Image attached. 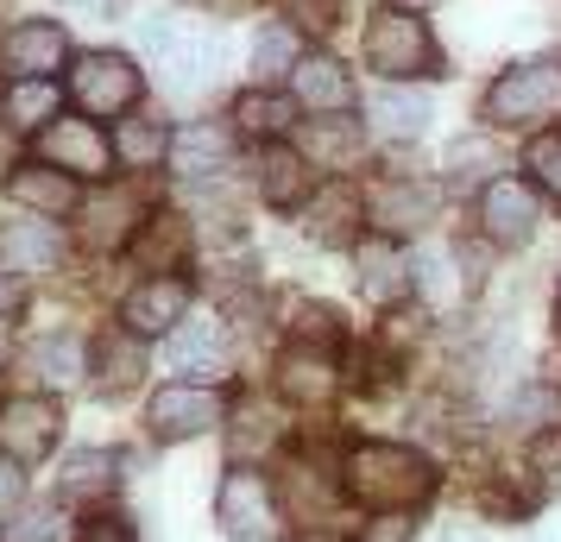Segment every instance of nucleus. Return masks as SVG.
Instances as JSON below:
<instances>
[{"label":"nucleus","mask_w":561,"mask_h":542,"mask_svg":"<svg viewBox=\"0 0 561 542\" xmlns=\"http://www.w3.org/2000/svg\"><path fill=\"white\" fill-rule=\"evenodd\" d=\"M309 171H316V164H309L304 152H290V146L272 139V146L259 152V171H253L265 208H284V215H290V208H304L309 196H316V177H309Z\"/></svg>","instance_id":"obj_15"},{"label":"nucleus","mask_w":561,"mask_h":542,"mask_svg":"<svg viewBox=\"0 0 561 542\" xmlns=\"http://www.w3.org/2000/svg\"><path fill=\"white\" fill-rule=\"evenodd\" d=\"M20 303H26V285H20L13 272H0V315H13Z\"/></svg>","instance_id":"obj_40"},{"label":"nucleus","mask_w":561,"mask_h":542,"mask_svg":"<svg viewBox=\"0 0 561 542\" xmlns=\"http://www.w3.org/2000/svg\"><path fill=\"white\" fill-rule=\"evenodd\" d=\"M536 473H542V486H561V436H549L536 448Z\"/></svg>","instance_id":"obj_38"},{"label":"nucleus","mask_w":561,"mask_h":542,"mask_svg":"<svg viewBox=\"0 0 561 542\" xmlns=\"http://www.w3.org/2000/svg\"><path fill=\"white\" fill-rule=\"evenodd\" d=\"M164 341H171V366L190 372V379H215V372L228 366V328H221L215 315H190V322H178Z\"/></svg>","instance_id":"obj_17"},{"label":"nucleus","mask_w":561,"mask_h":542,"mask_svg":"<svg viewBox=\"0 0 561 542\" xmlns=\"http://www.w3.org/2000/svg\"><path fill=\"white\" fill-rule=\"evenodd\" d=\"M341 486H347V498L373 505V511H410L435 492V466L404 441H359L347 454Z\"/></svg>","instance_id":"obj_1"},{"label":"nucleus","mask_w":561,"mask_h":542,"mask_svg":"<svg viewBox=\"0 0 561 542\" xmlns=\"http://www.w3.org/2000/svg\"><path fill=\"white\" fill-rule=\"evenodd\" d=\"M70 102L89 114V120H114V114H133L139 95H146V70L133 64L127 51H89L70 64Z\"/></svg>","instance_id":"obj_4"},{"label":"nucleus","mask_w":561,"mask_h":542,"mask_svg":"<svg viewBox=\"0 0 561 542\" xmlns=\"http://www.w3.org/2000/svg\"><path fill=\"white\" fill-rule=\"evenodd\" d=\"M20 498H26V466L13 461V454H0V523L20 511Z\"/></svg>","instance_id":"obj_36"},{"label":"nucleus","mask_w":561,"mask_h":542,"mask_svg":"<svg viewBox=\"0 0 561 542\" xmlns=\"http://www.w3.org/2000/svg\"><path fill=\"white\" fill-rule=\"evenodd\" d=\"M304 215H309V233H316V240H354L359 203L341 189V183H329L322 196H309V203H304Z\"/></svg>","instance_id":"obj_31"},{"label":"nucleus","mask_w":561,"mask_h":542,"mask_svg":"<svg viewBox=\"0 0 561 542\" xmlns=\"http://www.w3.org/2000/svg\"><path fill=\"white\" fill-rule=\"evenodd\" d=\"M354 272H359V297L366 303H398L410 285H416V272H410V258L391 246V240H359L354 246Z\"/></svg>","instance_id":"obj_16"},{"label":"nucleus","mask_w":561,"mask_h":542,"mask_svg":"<svg viewBox=\"0 0 561 542\" xmlns=\"http://www.w3.org/2000/svg\"><path fill=\"white\" fill-rule=\"evenodd\" d=\"M278 385H284L290 404H329L341 379H334L329 354H316V347H290V354L278 360Z\"/></svg>","instance_id":"obj_24"},{"label":"nucleus","mask_w":561,"mask_h":542,"mask_svg":"<svg viewBox=\"0 0 561 542\" xmlns=\"http://www.w3.org/2000/svg\"><path fill=\"white\" fill-rule=\"evenodd\" d=\"M485 164H492V146H485V139H460L455 152H448V177H455V189L480 183Z\"/></svg>","instance_id":"obj_35"},{"label":"nucleus","mask_w":561,"mask_h":542,"mask_svg":"<svg viewBox=\"0 0 561 542\" xmlns=\"http://www.w3.org/2000/svg\"><path fill=\"white\" fill-rule=\"evenodd\" d=\"M26 366L45 391H70V385L89 379V347H82L77 335H45V341H32Z\"/></svg>","instance_id":"obj_22"},{"label":"nucleus","mask_w":561,"mask_h":542,"mask_svg":"<svg viewBox=\"0 0 561 542\" xmlns=\"http://www.w3.org/2000/svg\"><path fill=\"white\" fill-rule=\"evenodd\" d=\"M233 164V132L221 127V120H190V127L171 139V171L190 183H208L221 177Z\"/></svg>","instance_id":"obj_14"},{"label":"nucleus","mask_w":561,"mask_h":542,"mask_svg":"<svg viewBox=\"0 0 561 542\" xmlns=\"http://www.w3.org/2000/svg\"><path fill=\"white\" fill-rule=\"evenodd\" d=\"M64 82L57 77H26V82H13L7 89V127L13 132H45L57 120V107H64Z\"/></svg>","instance_id":"obj_25"},{"label":"nucleus","mask_w":561,"mask_h":542,"mask_svg":"<svg viewBox=\"0 0 561 542\" xmlns=\"http://www.w3.org/2000/svg\"><path fill=\"white\" fill-rule=\"evenodd\" d=\"M290 95L304 107H316V114H341V107H354V77L334 57H304L290 70Z\"/></svg>","instance_id":"obj_21"},{"label":"nucleus","mask_w":561,"mask_h":542,"mask_svg":"<svg viewBox=\"0 0 561 542\" xmlns=\"http://www.w3.org/2000/svg\"><path fill=\"white\" fill-rule=\"evenodd\" d=\"M64 64H70V32L57 26V20H20V26L0 38V70L13 82L57 77Z\"/></svg>","instance_id":"obj_10"},{"label":"nucleus","mask_w":561,"mask_h":542,"mask_svg":"<svg viewBox=\"0 0 561 542\" xmlns=\"http://www.w3.org/2000/svg\"><path fill=\"white\" fill-rule=\"evenodd\" d=\"M178 322H190V285L183 278H139L121 303V328L139 341L171 335Z\"/></svg>","instance_id":"obj_11"},{"label":"nucleus","mask_w":561,"mask_h":542,"mask_svg":"<svg viewBox=\"0 0 561 542\" xmlns=\"http://www.w3.org/2000/svg\"><path fill=\"white\" fill-rule=\"evenodd\" d=\"M32 146H38V158L45 164H57V171H70V177H89V183H107V171H114V139H107L89 114L82 120H64L57 114L45 132H32Z\"/></svg>","instance_id":"obj_8"},{"label":"nucleus","mask_w":561,"mask_h":542,"mask_svg":"<svg viewBox=\"0 0 561 542\" xmlns=\"http://www.w3.org/2000/svg\"><path fill=\"white\" fill-rule=\"evenodd\" d=\"M556 322H561V310H556Z\"/></svg>","instance_id":"obj_44"},{"label":"nucleus","mask_w":561,"mask_h":542,"mask_svg":"<svg viewBox=\"0 0 561 542\" xmlns=\"http://www.w3.org/2000/svg\"><path fill=\"white\" fill-rule=\"evenodd\" d=\"M139 51L152 57V70H164V82L190 95V89H208L215 70H221V38L190 20H146L139 26Z\"/></svg>","instance_id":"obj_2"},{"label":"nucleus","mask_w":561,"mask_h":542,"mask_svg":"<svg viewBox=\"0 0 561 542\" xmlns=\"http://www.w3.org/2000/svg\"><path fill=\"white\" fill-rule=\"evenodd\" d=\"M354 152H359V132L329 127V120H316V127H309V146H304L309 164H316V158H322V164H347Z\"/></svg>","instance_id":"obj_33"},{"label":"nucleus","mask_w":561,"mask_h":542,"mask_svg":"<svg viewBox=\"0 0 561 542\" xmlns=\"http://www.w3.org/2000/svg\"><path fill=\"white\" fill-rule=\"evenodd\" d=\"M114 486H121V454L114 448H77L64 461V473H57V498L64 505H102Z\"/></svg>","instance_id":"obj_18"},{"label":"nucleus","mask_w":561,"mask_h":542,"mask_svg":"<svg viewBox=\"0 0 561 542\" xmlns=\"http://www.w3.org/2000/svg\"><path fill=\"white\" fill-rule=\"evenodd\" d=\"M366 114H373V127L391 132V139H416V132L430 127V95H423V89H404V82H379L373 102H366Z\"/></svg>","instance_id":"obj_23"},{"label":"nucleus","mask_w":561,"mask_h":542,"mask_svg":"<svg viewBox=\"0 0 561 542\" xmlns=\"http://www.w3.org/2000/svg\"><path fill=\"white\" fill-rule=\"evenodd\" d=\"M561 114V57H530L492 82L485 95V120L492 127H542Z\"/></svg>","instance_id":"obj_3"},{"label":"nucleus","mask_w":561,"mask_h":542,"mask_svg":"<svg viewBox=\"0 0 561 542\" xmlns=\"http://www.w3.org/2000/svg\"><path fill=\"white\" fill-rule=\"evenodd\" d=\"M7 196L20 208H32V215H45V221H57V215H77L82 208V189L70 171H57V164H13L7 171Z\"/></svg>","instance_id":"obj_13"},{"label":"nucleus","mask_w":561,"mask_h":542,"mask_svg":"<svg viewBox=\"0 0 561 542\" xmlns=\"http://www.w3.org/2000/svg\"><path fill=\"white\" fill-rule=\"evenodd\" d=\"M480 221H485V240H499V246H524L542 221V208H536V189L517 177H499L485 183L480 196Z\"/></svg>","instance_id":"obj_12"},{"label":"nucleus","mask_w":561,"mask_h":542,"mask_svg":"<svg viewBox=\"0 0 561 542\" xmlns=\"http://www.w3.org/2000/svg\"><path fill=\"white\" fill-rule=\"evenodd\" d=\"M366 64H373L385 82H404V77L435 70L430 26H423L416 13H404V7H379V13L366 20Z\"/></svg>","instance_id":"obj_5"},{"label":"nucleus","mask_w":561,"mask_h":542,"mask_svg":"<svg viewBox=\"0 0 561 542\" xmlns=\"http://www.w3.org/2000/svg\"><path fill=\"white\" fill-rule=\"evenodd\" d=\"M133 258L152 272V278H178V265L190 258V221L183 215H152L133 228Z\"/></svg>","instance_id":"obj_20"},{"label":"nucleus","mask_w":561,"mask_h":542,"mask_svg":"<svg viewBox=\"0 0 561 542\" xmlns=\"http://www.w3.org/2000/svg\"><path fill=\"white\" fill-rule=\"evenodd\" d=\"M0 258H7V272H57L64 233H57V221H45V215L13 221V228H0Z\"/></svg>","instance_id":"obj_19"},{"label":"nucleus","mask_w":561,"mask_h":542,"mask_svg":"<svg viewBox=\"0 0 561 542\" xmlns=\"http://www.w3.org/2000/svg\"><path fill=\"white\" fill-rule=\"evenodd\" d=\"M435 208H442V196H435V183H385L379 189V221L385 228H430L435 221Z\"/></svg>","instance_id":"obj_29"},{"label":"nucleus","mask_w":561,"mask_h":542,"mask_svg":"<svg viewBox=\"0 0 561 542\" xmlns=\"http://www.w3.org/2000/svg\"><path fill=\"white\" fill-rule=\"evenodd\" d=\"M89 360L102 366V372H95V385L114 397V391H127L133 379L146 372V347H139V335H127V328H107V335L89 347Z\"/></svg>","instance_id":"obj_26"},{"label":"nucleus","mask_w":561,"mask_h":542,"mask_svg":"<svg viewBox=\"0 0 561 542\" xmlns=\"http://www.w3.org/2000/svg\"><path fill=\"white\" fill-rule=\"evenodd\" d=\"M233 120H240V132H253V139H284L290 132V120H297V95H278V89H247L240 102H233Z\"/></svg>","instance_id":"obj_28"},{"label":"nucleus","mask_w":561,"mask_h":542,"mask_svg":"<svg viewBox=\"0 0 561 542\" xmlns=\"http://www.w3.org/2000/svg\"><path fill=\"white\" fill-rule=\"evenodd\" d=\"M530 171H536V183H542V196L561 208V132H542L530 146Z\"/></svg>","instance_id":"obj_34"},{"label":"nucleus","mask_w":561,"mask_h":542,"mask_svg":"<svg viewBox=\"0 0 561 542\" xmlns=\"http://www.w3.org/2000/svg\"><path fill=\"white\" fill-rule=\"evenodd\" d=\"M385 7H404V13H423V7H435V0H385Z\"/></svg>","instance_id":"obj_41"},{"label":"nucleus","mask_w":561,"mask_h":542,"mask_svg":"<svg viewBox=\"0 0 561 542\" xmlns=\"http://www.w3.org/2000/svg\"><path fill=\"white\" fill-rule=\"evenodd\" d=\"M304 64V38L297 26H284V20H265L253 38V89H272L278 77H290Z\"/></svg>","instance_id":"obj_27"},{"label":"nucleus","mask_w":561,"mask_h":542,"mask_svg":"<svg viewBox=\"0 0 561 542\" xmlns=\"http://www.w3.org/2000/svg\"><path fill=\"white\" fill-rule=\"evenodd\" d=\"M215 523L240 542H272L284 530V511H278V492L259 466H233L228 480L215 486Z\"/></svg>","instance_id":"obj_6"},{"label":"nucleus","mask_w":561,"mask_h":542,"mask_svg":"<svg viewBox=\"0 0 561 542\" xmlns=\"http://www.w3.org/2000/svg\"><path fill=\"white\" fill-rule=\"evenodd\" d=\"M64 436V411L57 397H38V391H20V397H0V454H13L20 466L45 461Z\"/></svg>","instance_id":"obj_9"},{"label":"nucleus","mask_w":561,"mask_h":542,"mask_svg":"<svg viewBox=\"0 0 561 542\" xmlns=\"http://www.w3.org/2000/svg\"><path fill=\"white\" fill-rule=\"evenodd\" d=\"M171 139H178V132L164 127V120L139 114V120H121V132H114V158L133 164V171H152V164L171 158Z\"/></svg>","instance_id":"obj_30"},{"label":"nucleus","mask_w":561,"mask_h":542,"mask_svg":"<svg viewBox=\"0 0 561 542\" xmlns=\"http://www.w3.org/2000/svg\"><path fill=\"white\" fill-rule=\"evenodd\" d=\"M359 542H410V523H404L398 511H385V517H379V523H373V530H366Z\"/></svg>","instance_id":"obj_39"},{"label":"nucleus","mask_w":561,"mask_h":542,"mask_svg":"<svg viewBox=\"0 0 561 542\" xmlns=\"http://www.w3.org/2000/svg\"><path fill=\"white\" fill-rule=\"evenodd\" d=\"M221 416H228V397L208 385V379H178V385H158L146 397V429H152V441L208 436Z\"/></svg>","instance_id":"obj_7"},{"label":"nucleus","mask_w":561,"mask_h":542,"mask_svg":"<svg viewBox=\"0 0 561 542\" xmlns=\"http://www.w3.org/2000/svg\"><path fill=\"white\" fill-rule=\"evenodd\" d=\"M297 542H341V537H329V530H309V537H297Z\"/></svg>","instance_id":"obj_42"},{"label":"nucleus","mask_w":561,"mask_h":542,"mask_svg":"<svg viewBox=\"0 0 561 542\" xmlns=\"http://www.w3.org/2000/svg\"><path fill=\"white\" fill-rule=\"evenodd\" d=\"M77 7H107V0H77Z\"/></svg>","instance_id":"obj_43"},{"label":"nucleus","mask_w":561,"mask_h":542,"mask_svg":"<svg viewBox=\"0 0 561 542\" xmlns=\"http://www.w3.org/2000/svg\"><path fill=\"white\" fill-rule=\"evenodd\" d=\"M77 542H139V537H133V523H127V517H89Z\"/></svg>","instance_id":"obj_37"},{"label":"nucleus","mask_w":561,"mask_h":542,"mask_svg":"<svg viewBox=\"0 0 561 542\" xmlns=\"http://www.w3.org/2000/svg\"><path fill=\"white\" fill-rule=\"evenodd\" d=\"M0 542H70V523L45 505V511H13L0 523Z\"/></svg>","instance_id":"obj_32"}]
</instances>
